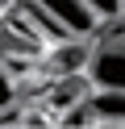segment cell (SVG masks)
<instances>
[{
	"label": "cell",
	"instance_id": "5b68a950",
	"mask_svg": "<svg viewBox=\"0 0 125 129\" xmlns=\"http://www.w3.org/2000/svg\"><path fill=\"white\" fill-rule=\"evenodd\" d=\"M88 4L96 9L100 21H113V17H121V13H125V0H88Z\"/></svg>",
	"mask_w": 125,
	"mask_h": 129
},
{
	"label": "cell",
	"instance_id": "6da1fadb",
	"mask_svg": "<svg viewBox=\"0 0 125 129\" xmlns=\"http://www.w3.org/2000/svg\"><path fill=\"white\" fill-rule=\"evenodd\" d=\"M83 75L92 79V87H113V92H125V42H100L88 58V71Z\"/></svg>",
	"mask_w": 125,
	"mask_h": 129
},
{
	"label": "cell",
	"instance_id": "3957f363",
	"mask_svg": "<svg viewBox=\"0 0 125 129\" xmlns=\"http://www.w3.org/2000/svg\"><path fill=\"white\" fill-rule=\"evenodd\" d=\"M88 87H92L88 75H83V79H58V83L50 87V112H54V117H67L75 104L88 100Z\"/></svg>",
	"mask_w": 125,
	"mask_h": 129
},
{
	"label": "cell",
	"instance_id": "277c9868",
	"mask_svg": "<svg viewBox=\"0 0 125 129\" xmlns=\"http://www.w3.org/2000/svg\"><path fill=\"white\" fill-rule=\"evenodd\" d=\"M92 108H96L100 125H125V92L92 87Z\"/></svg>",
	"mask_w": 125,
	"mask_h": 129
},
{
	"label": "cell",
	"instance_id": "7a4b0ae2",
	"mask_svg": "<svg viewBox=\"0 0 125 129\" xmlns=\"http://www.w3.org/2000/svg\"><path fill=\"white\" fill-rule=\"evenodd\" d=\"M38 4H42V13H46L50 21H58L71 38H88V34H96V25H104L88 0H38Z\"/></svg>",
	"mask_w": 125,
	"mask_h": 129
}]
</instances>
